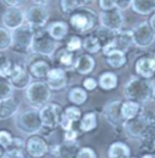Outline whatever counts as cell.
<instances>
[{"label": "cell", "instance_id": "cell-39", "mask_svg": "<svg viewBox=\"0 0 155 158\" xmlns=\"http://www.w3.org/2000/svg\"><path fill=\"white\" fill-rule=\"evenodd\" d=\"M13 136L7 132V131H0V146L7 150L10 146L12 145Z\"/></svg>", "mask_w": 155, "mask_h": 158}, {"label": "cell", "instance_id": "cell-21", "mask_svg": "<svg viewBox=\"0 0 155 158\" xmlns=\"http://www.w3.org/2000/svg\"><path fill=\"white\" fill-rule=\"evenodd\" d=\"M96 68V60L95 58L87 54V53H84V54H79L77 58H75V62H74V66H73V70L82 75V76H87L92 74V71L95 70Z\"/></svg>", "mask_w": 155, "mask_h": 158}, {"label": "cell", "instance_id": "cell-4", "mask_svg": "<svg viewBox=\"0 0 155 158\" xmlns=\"http://www.w3.org/2000/svg\"><path fill=\"white\" fill-rule=\"evenodd\" d=\"M58 50V42L55 41L47 34L46 29H39L34 31L30 53L44 58H52L55 52Z\"/></svg>", "mask_w": 155, "mask_h": 158}, {"label": "cell", "instance_id": "cell-8", "mask_svg": "<svg viewBox=\"0 0 155 158\" xmlns=\"http://www.w3.org/2000/svg\"><path fill=\"white\" fill-rule=\"evenodd\" d=\"M39 114L42 123L41 131H53L61 124L63 116V107L57 103H47L39 110Z\"/></svg>", "mask_w": 155, "mask_h": 158}, {"label": "cell", "instance_id": "cell-43", "mask_svg": "<svg viewBox=\"0 0 155 158\" xmlns=\"http://www.w3.org/2000/svg\"><path fill=\"white\" fill-rule=\"evenodd\" d=\"M98 7L101 11H110L116 7V0H98Z\"/></svg>", "mask_w": 155, "mask_h": 158}, {"label": "cell", "instance_id": "cell-52", "mask_svg": "<svg viewBox=\"0 0 155 158\" xmlns=\"http://www.w3.org/2000/svg\"><path fill=\"white\" fill-rule=\"evenodd\" d=\"M153 98L155 99V86L153 87Z\"/></svg>", "mask_w": 155, "mask_h": 158}, {"label": "cell", "instance_id": "cell-35", "mask_svg": "<svg viewBox=\"0 0 155 158\" xmlns=\"http://www.w3.org/2000/svg\"><path fill=\"white\" fill-rule=\"evenodd\" d=\"M13 65H15V63L7 56L1 54V57H0V76L9 79V76H10L13 69Z\"/></svg>", "mask_w": 155, "mask_h": 158}, {"label": "cell", "instance_id": "cell-48", "mask_svg": "<svg viewBox=\"0 0 155 158\" xmlns=\"http://www.w3.org/2000/svg\"><path fill=\"white\" fill-rule=\"evenodd\" d=\"M33 4L35 5H42V6H47V4L51 1V0H30Z\"/></svg>", "mask_w": 155, "mask_h": 158}, {"label": "cell", "instance_id": "cell-36", "mask_svg": "<svg viewBox=\"0 0 155 158\" xmlns=\"http://www.w3.org/2000/svg\"><path fill=\"white\" fill-rule=\"evenodd\" d=\"M13 87L11 86L9 79L0 76V100L13 97Z\"/></svg>", "mask_w": 155, "mask_h": 158}, {"label": "cell", "instance_id": "cell-26", "mask_svg": "<svg viewBox=\"0 0 155 158\" xmlns=\"http://www.w3.org/2000/svg\"><path fill=\"white\" fill-rule=\"evenodd\" d=\"M97 82H98V87L102 91H113L117 87L119 77L113 71H104L100 75Z\"/></svg>", "mask_w": 155, "mask_h": 158}, {"label": "cell", "instance_id": "cell-41", "mask_svg": "<svg viewBox=\"0 0 155 158\" xmlns=\"http://www.w3.org/2000/svg\"><path fill=\"white\" fill-rule=\"evenodd\" d=\"M4 158H26L24 157V152L22 148H17V147H9L5 152Z\"/></svg>", "mask_w": 155, "mask_h": 158}, {"label": "cell", "instance_id": "cell-42", "mask_svg": "<svg viewBox=\"0 0 155 158\" xmlns=\"http://www.w3.org/2000/svg\"><path fill=\"white\" fill-rule=\"evenodd\" d=\"M97 87H98V82H97V80L95 79V77H92V76H87V77H85L84 81H82V88L86 92L95 91Z\"/></svg>", "mask_w": 155, "mask_h": 158}, {"label": "cell", "instance_id": "cell-11", "mask_svg": "<svg viewBox=\"0 0 155 158\" xmlns=\"http://www.w3.org/2000/svg\"><path fill=\"white\" fill-rule=\"evenodd\" d=\"M132 46H133V41H132L131 30L122 29L120 31H116L112 41L102 48V54L105 56L107 53L112 51H121L124 53H127Z\"/></svg>", "mask_w": 155, "mask_h": 158}, {"label": "cell", "instance_id": "cell-47", "mask_svg": "<svg viewBox=\"0 0 155 158\" xmlns=\"http://www.w3.org/2000/svg\"><path fill=\"white\" fill-rule=\"evenodd\" d=\"M131 4H132V0H116V7L122 12L129 10L131 7Z\"/></svg>", "mask_w": 155, "mask_h": 158}, {"label": "cell", "instance_id": "cell-1", "mask_svg": "<svg viewBox=\"0 0 155 158\" xmlns=\"http://www.w3.org/2000/svg\"><path fill=\"white\" fill-rule=\"evenodd\" d=\"M155 127V114L153 111H145L136 116L135 118L125 121L122 129L125 134L132 140H144L148 134Z\"/></svg>", "mask_w": 155, "mask_h": 158}, {"label": "cell", "instance_id": "cell-46", "mask_svg": "<svg viewBox=\"0 0 155 158\" xmlns=\"http://www.w3.org/2000/svg\"><path fill=\"white\" fill-rule=\"evenodd\" d=\"M1 1L7 7H21L27 0H1Z\"/></svg>", "mask_w": 155, "mask_h": 158}, {"label": "cell", "instance_id": "cell-10", "mask_svg": "<svg viewBox=\"0 0 155 158\" xmlns=\"http://www.w3.org/2000/svg\"><path fill=\"white\" fill-rule=\"evenodd\" d=\"M133 46L138 48H148L155 41V31L148 21H143L131 29Z\"/></svg>", "mask_w": 155, "mask_h": 158}, {"label": "cell", "instance_id": "cell-23", "mask_svg": "<svg viewBox=\"0 0 155 158\" xmlns=\"http://www.w3.org/2000/svg\"><path fill=\"white\" fill-rule=\"evenodd\" d=\"M75 54L69 51L65 50V47L63 48H60L57 50L55 54L52 56V60L57 64V66L64 69L65 71H69V70H73V66H74V62H75Z\"/></svg>", "mask_w": 155, "mask_h": 158}, {"label": "cell", "instance_id": "cell-30", "mask_svg": "<svg viewBox=\"0 0 155 158\" xmlns=\"http://www.w3.org/2000/svg\"><path fill=\"white\" fill-rule=\"evenodd\" d=\"M82 48L87 54H97V53L102 52L103 46L100 39L93 33H90L82 39Z\"/></svg>", "mask_w": 155, "mask_h": 158}, {"label": "cell", "instance_id": "cell-17", "mask_svg": "<svg viewBox=\"0 0 155 158\" xmlns=\"http://www.w3.org/2000/svg\"><path fill=\"white\" fill-rule=\"evenodd\" d=\"M68 71L60 66H53L50 69L49 74L45 77V82L47 83L51 91H62L68 85Z\"/></svg>", "mask_w": 155, "mask_h": 158}, {"label": "cell", "instance_id": "cell-9", "mask_svg": "<svg viewBox=\"0 0 155 158\" xmlns=\"http://www.w3.org/2000/svg\"><path fill=\"white\" fill-rule=\"evenodd\" d=\"M24 18H26V24L32 27L34 30L44 29L49 24L50 11L47 6L33 4L24 10Z\"/></svg>", "mask_w": 155, "mask_h": 158}, {"label": "cell", "instance_id": "cell-14", "mask_svg": "<svg viewBox=\"0 0 155 158\" xmlns=\"http://www.w3.org/2000/svg\"><path fill=\"white\" fill-rule=\"evenodd\" d=\"M9 81L13 89H27L28 86L33 82V77L28 71L26 64L16 63L9 76Z\"/></svg>", "mask_w": 155, "mask_h": 158}, {"label": "cell", "instance_id": "cell-33", "mask_svg": "<svg viewBox=\"0 0 155 158\" xmlns=\"http://www.w3.org/2000/svg\"><path fill=\"white\" fill-rule=\"evenodd\" d=\"M96 127H97V115L93 111L86 112L81 116V118L79 121V129L82 133L91 132Z\"/></svg>", "mask_w": 155, "mask_h": 158}, {"label": "cell", "instance_id": "cell-25", "mask_svg": "<svg viewBox=\"0 0 155 158\" xmlns=\"http://www.w3.org/2000/svg\"><path fill=\"white\" fill-rule=\"evenodd\" d=\"M20 110V99L11 97L4 100H0V119H7L17 115Z\"/></svg>", "mask_w": 155, "mask_h": 158}, {"label": "cell", "instance_id": "cell-19", "mask_svg": "<svg viewBox=\"0 0 155 158\" xmlns=\"http://www.w3.org/2000/svg\"><path fill=\"white\" fill-rule=\"evenodd\" d=\"M27 68H28V71L30 73L32 77L40 80L46 77V75L49 74L52 66L50 64V62L46 60L44 57L33 54V58L29 59L27 63Z\"/></svg>", "mask_w": 155, "mask_h": 158}, {"label": "cell", "instance_id": "cell-28", "mask_svg": "<svg viewBox=\"0 0 155 158\" xmlns=\"http://www.w3.org/2000/svg\"><path fill=\"white\" fill-rule=\"evenodd\" d=\"M143 110V105L131 102V100H126L121 103V116L125 121L135 118L136 116H138Z\"/></svg>", "mask_w": 155, "mask_h": 158}, {"label": "cell", "instance_id": "cell-37", "mask_svg": "<svg viewBox=\"0 0 155 158\" xmlns=\"http://www.w3.org/2000/svg\"><path fill=\"white\" fill-rule=\"evenodd\" d=\"M11 40H12L11 31L7 30V29L4 28V27H0V52H1V51H7V50H10Z\"/></svg>", "mask_w": 155, "mask_h": 158}, {"label": "cell", "instance_id": "cell-5", "mask_svg": "<svg viewBox=\"0 0 155 158\" xmlns=\"http://www.w3.org/2000/svg\"><path fill=\"white\" fill-rule=\"evenodd\" d=\"M51 92L52 91L45 81H33L26 89L27 102L33 109L40 110L42 106L50 103Z\"/></svg>", "mask_w": 155, "mask_h": 158}, {"label": "cell", "instance_id": "cell-16", "mask_svg": "<svg viewBox=\"0 0 155 158\" xmlns=\"http://www.w3.org/2000/svg\"><path fill=\"white\" fill-rule=\"evenodd\" d=\"M121 103L122 102L120 100L108 102L102 110V114L104 118L107 119V122L115 128H122L125 123V119L121 116Z\"/></svg>", "mask_w": 155, "mask_h": 158}, {"label": "cell", "instance_id": "cell-20", "mask_svg": "<svg viewBox=\"0 0 155 158\" xmlns=\"http://www.w3.org/2000/svg\"><path fill=\"white\" fill-rule=\"evenodd\" d=\"M79 148H80V145L78 141H73V143L63 141L62 144L51 147L50 152L55 158H77Z\"/></svg>", "mask_w": 155, "mask_h": 158}, {"label": "cell", "instance_id": "cell-18", "mask_svg": "<svg viewBox=\"0 0 155 158\" xmlns=\"http://www.w3.org/2000/svg\"><path fill=\"white\" fill-rule=\"evenodd\" d=\"M27 153L33 158H41L44 157L47 152H49V144L46 143L45 138L38 135V134H34V135H30L28 138V140L26 141V145H24Z\"/></svg>", "mask_w": 155, "mask_h": 158}, {"label": "cell", "instance_id": "cell-38", "mask_svg": "<svg viewBox=\"0 0 155 158\" xmlns=\"http://www.w3.org/2000/svg\"><path fill=\"white\" fill-rule=\"evenodd\" d=\"M82 48V39L79 35H72L65 42V50L72 53H75Z\"/></svg>", "mask_w": 155, "mask_h": 158}, {"label": "cell", "instance_id": "cell-15", "mask_svg": "<svg viewBox=\"0 0 155 158\" xmlns=\"http://www.w3.org/2000/svg\"><path fill=\"white\" fill-rule=\"evenodd\" d=\"M1 24L7 30L13 31L26 24L24 11L21 7H6L1 15Z\"/></svg>", "mask_w": 155, "mask_h": 158}, {"label": "cell", "instance_id": "cell-12", "mask_svg": "<svg viewBox=\"0 0 155 158\" xmlns=\"http://www.w3.org/2000/svg\"><path fill=\"white\" fill-rule=\"evenodd\" d=\"M100 26L107 28L112 31H120L125 26V17L122 11L119 9H113L110 11H101L98 15Z\"/></svg>", "mask_w": 155, "mask_h": 158}, {"label": "cell", "instance_id": "cell-51", "mask_svg": "<svg viewBox=\"0 0 155 158\" xmlns=\"http://www.w3.org/2000/svg\"><path fill=\"white\" fill-rule=\"evenodd\" d=\"M5 152H6V150H5L4 147H1V146H0V158H4Z\"/></svg>", "mask_w": 155, "mask_h": 158}, {"label": "cell", "instance_id": "cell-50", "mask_svg": "<svg viewBox=\"0 0 155 158\" xmlns=\"http://www.w3.org/2000/svg\"><path fill=\"white\" fill-rule=\"evenodd\" d=\"M149 24H150V27L154 29V31H155V12L153 13V15H150V18H149Z\"/></svg>", "mask_w": 155, "mask_h": 158}, {"label": "cell", "instance_id": "cell-40", "mask_svg": "<svg viewBox=\"0 0 155 158\" xmlns=\"http://www.w3.org/2000/svg\"><path fill=\"white\" fill-rule=\"evenodd\" d=\"M77 158H97V155L93 148H91L89 146H84L79 148Z\"/></svg>", "mask_w": 155, "mask_h": 158}, {"label": "cell", "instance_id": "cell-49", "mask_svg": "<svg viewBox=\"0 0 155 158\" xmlns=\"http://www.w3.org/2000/svg\"><path fill=\"white\" fill-rule=\"evenodd\" d=\"M79 1H80V4H81V6H82V7H87V6L91 5L95 0H79Z\"/></svg>", "mask_w": 155, "mask_h": 158}, {"label": "cell", "instance_id": "cell-31", "mask_svg": "<svg viewBox=\"0 0 155 158\" xmlns=\"http://www.w3.org/2000/svg\"><path fill=\"white\" fill-rule=\"evenodd\" d=\"M108 158H131V150L125 143H113L108 147Z\"/></svg>", "mask_w": 155, "mask_h": 158}, {"label": "cell", "instance_id": "cell-34", "mask_svg": "<svg viewBox=\"0 0 155 158\" xmlns=\"http://www.w3.org/2000/svg\"><path fill=\"white\" fill-rule=\"evenodd\" d=\"M81 7L82 6L79 0H60V9L67 16H69L70 13H73Z\"/></svg>", "mask_w": 155, "mask_h": 158}, {"label": "cell", "instance_id": "cell-6", "mask_svg": "<svg viewBox=\"0 0 155 158\" xmlns=\"http://www.w3.org/2000/svg\"><path fill=\"white\" fill-rule=\"evenodd\" d=\"M34 29L28 24H23L18 29L11 31L12 40H11V46L10 50L16 54L26 56L30 54V48H32V42L34 38Z\"/></svg>", "mask_w": 155, "mask_h": 158}, {"label": "cell", "instance_id": "cell-44", "mask_svg": "<svg viewBox=\"0 0 155 158\" xmlns=\"http://www.w3.org/2000/svg\"><path fill=\"white\" fill-rule=\"evenodd\" d=\"M137 158H155V147L142 145L141 155Z\"/></svg>", "mask_w": 155, "mask_h": 158}, {"label": "cell", "instance_id": "cell-22", "mask_svg": "<svg viewBox=\"0 0 155 158\" xmlns=\"http://www.w3.org/2000/svg\"><path fill=\"white\" fill-rule=\"evenodd\" d=\"M82 116L81 110L79 109V106L70 105L67 106L63 110V116H62V121H61V128L63 131H69L73 128V124L75 122H79Z\"/></svg>", "mask_w": 155, "mask_h": 158}, {"label": "cell", "instance_id": "cell-3", "mask_svg": "<svg viewBox=\"0 0 155 158\" xmlns=\"http://www.w3.org/2000/svg\"><path fill=\"white\" fill-rule=\"evenodd\" d=\"M153 82L138 76H133L124 86V97L138 104H147L153 98Z\"/></svg>", "mask_w": 155, "mask_h": 158}, {"label": "cell", "instance_id": "cell-29", "mask_svg": "<svg viewBox=\"0 0 155 158\" xmlns=\"http://www.w3.org/2000/svg\"><path fill=\"white\" fill-rule=\"evenodd\" d=\"M107 65L110 66L112 69H121L122 66L127 63V56L126 53L121 51H112L104 56Z\"/></svg>", "mask_w": 155, "mask_h": 158}, {"label": "cell", "instance_id": "cell-24", "mask_svg": "<svg viewBox=\"0 0 155 158\" xmlns=\"http://www.w3.org/2000/svg\"><path fill=\"white\" fill-rule=\"evenodd\" d=\"M46 31L57 42L63 41L69 33V26L64 21H53L46 26Z\"/></svg>", "mask_w": 155, "mask_h": 158}, {"label": "cell", "instance_id": "cell-27", "mask_svg": "<svg viewBox=\"0 0 155 158\" xmlns=\"http://www.w3.org/2000/svg\"><path fill=\"white\" fill-rule=\"evenodd\" d=\"M131 9L141 16H150L155 12V0H132Z\"/></svg>", "mask_w": 155, "mask_h": 158}, {"label": "cell", "instance_id": "cell-7", "mask_svg": "<svg viewBox=\"0 0 155 158\" xmlns=\"http://www.w3.org/2000/svg\"><path fill=\"white\" fill-rule=\"evenodd\" d=\"M16 127L20 132L28 134V135H34L41 132L42 123H41L39 110L29 109V110L20 112L16 117Z\"/></svg>", "mask_w": 155, "mask_h": 158}, {"label": "cell", "instance_id": "cell-2", "mask_svg": "<svg viewBox=\"0 0 155 158\" xmlns=\"http://www.w3.org/2000/svg\"><path fill=\"white\" fill-rule=\"evenodd\" d=\"M68 26L69 29H72L77 34L87 35L100 26L98 13L89 6L78 9L77 11L69 15Z\"/></svg>", "mask_w": 155, "mask_h": 158}, {"label": "cell", "instance_id": "cell-32", "mask_svg": "<svg viewBox=\"0 0 155 158\" xmlns=\"http://www.w3.org/2000/svg\"><path fill=\"white\" fill-rule=\"evenodd\" d=\"M89 98V93L82 87H73L68 92V100L72 103V105L80 106L86 103Z\"/></svg>", "mask_w": 155, "mask_h": 158}, {"label": "cell", "instance_id": "cell-13", "mask_svg": "<svg viewBox=\"0 0 155 158\" xmlns=\"http://www.w3.org/2000/svg\"><path fill=\"white\" fill-rule=\"evenodd\" d=\"M133 70L136 76L152 80L155 76V53H147L138 57L135 62Z\"/></svg>", "mask_w": 155, "mask_h": 158}, {"label": "cell", "instance_id": "cell-45", "mask_svg": "<svg viewBox=\"0 0 155 158\" xmlns=\"http://www.w3.org/2000/svg\"><path fill=\"white\" fill-rule=\"evenodd\" d=\"M78 132L74 129V128H72V129H69V131H65L64 132V141H68V143H73V141H77L78 139Z\"/></svg>", "mask_w": 155, "mask_h": 158}, {"label": "cell", "instance_id": "cell-53", "mask_svg": "<svg viewBox=\"0 0 155 158\" xmlns=\"http://www.w3.org/2000/svg\"><path fill=\"white\" fill-rule=\"evenodd\" d=\"M0 57H1V53H0Z\"/></svg>", "mask_w": 155, "mask_h": 158}]
</instances>
